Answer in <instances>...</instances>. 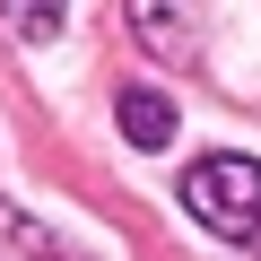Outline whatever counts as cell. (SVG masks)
Listing matches in <instances>:
<instances>
[{"instance_id": "obj_5", "label": "cell", "mask_w": 261, "mask_h": 261, "mask_svg": "<svg viewBox=\"0 0 261 261\" xmlns=\"http://www.w3.org/2000/svg\"><path fill=\"white\" fill-rule=\"evenodd\" d=\"M0 27H9L18 44H44L61 27V0H0Z\"/></svg>"}, {"instance_id": "obj_4", "label": "cell", "mask_w": 261, "mask_h": 261, "mask_svg": "<svg viewBox=\"0 0 261 261\" xmlns=\"http://www.w3.org/2000/svg\"><path fill=\"white\" fill-rule=\"evenodd\" d=\"M0 261H87L70 235H53V226H35L27 209H9L0 200Z\"/></svg>"}, {"instance_id": "obj_3", "label": "cell", "mask_w": 261, "mask_h": 261, "mask_svg": "<svg viewBox=\"0 0 261 261\" xmlns=\"http://www.w3.org/2000/svg\"><path fill=\"white\" fill-rule=\"evenodd\" d=\"M113 122H122L130 148H166V140H174V96H166V87H122Z\"/></svg>"}, {"instance_id": "obj_1", "label": "cell", "mask_w": 261, "mask_h": 261, "mask_svg": "<svg viewBox=\"0 0 261 261\" xmlns=\"http://www.w3.org/2000/svg\"><path fill=\"white\" fill-rule=\"evenodd\" d=\"M183 209L218 235H252L261 226V166L252 157H200L183 174Z\"/></svg>"}, {"instance_id": "obj_2", "label": "cell", "mask_w": 261, "mask_h": 261, "mask_svg": "<svg viewBox=\"0 0 261 261\" xmlns=\"http://www.w3.org/2000/svg\"><path fill=\"white\" fill-rule=\"evenodd\" d=\"M130 35H140L148 61L192 70L200 61V0H130Z\"/></svg>"}]
</instances>
